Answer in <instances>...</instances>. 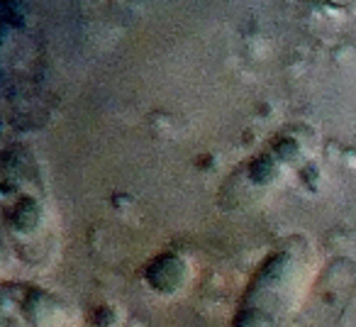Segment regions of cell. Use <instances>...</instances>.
I'll return each mask as SVG.
<instances>
[{"instance_id": "1", "label": "cell", "mask_w": 356, "mask_h": 327, "mask_svg": "<svg viewBox=\"0 0 356 327\" xmlns=\"http://www.w3.org/2000/svg\"><path fill=\"white\" fill-rule=\"evenodd\" d=\"M315 271V249L302 234L281 239L252 273L232 327H288Z\"/></svg>"}, {"instance_id": "2", "label": "cell", "mask_w": 356, "mask_h": 327, "mask_svg": "<svg viewBox=\"0 0 356 327\" xmlns=\"http://www.w3.org/2000/svg\"><path fill=\"white\" fill-rule=\"evenodd\" d=\"M13 181L17 184L20 193L13 196L10 191H3V198H6V230L8 237H20L22 244H27L32 239V234L49 232L51 215L47 210L44 196L37 191L35 184L27 181V176H13L8 171Z\"/></svg>"}]
</instances>
